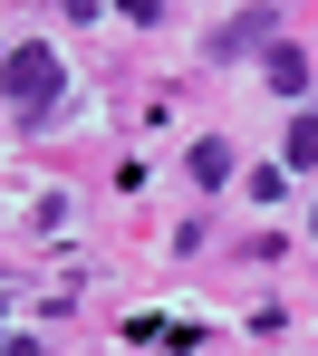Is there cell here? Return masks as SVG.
I'll use <instances>...</instances> for the list:
<instances>
[{
	"label": "cell",
	"mask_w": 318,
	"mask_h": 356,
	"mask_svg": "<svg viewBox=\"0 0 318 356\" xmlns=\"http://www.w3.org/2000/svg\"><path fill=\"white\" fill-rule=\"evenodd\" d=\"M0 97H10V125H49V106H58V58L49 49H10V67H0Z\"/></svg>",
	"instance_id": "1"
},
{
	"label": "cell",
	"mask_w": 318,
	"mask_h": 356,
	"mask_svg": "<svg viewBox=\"0 0 318 356\" xmlns=\"http://www.w3.org/2000/svg\"><path fill=\"white\" fill-rule=\"evenodd\" d=\"M251 39H270V10H251V19H232V29H222V58H241Z\"/></svg>",
	"instance_id": "2"
},
{
	"label": "cell",
	"mask_w": 318,
	"mask_h": 356,
	"mask_svg": "<svg viewBox=\"0 0 318 356\" xmlns=\"http://www.w3.org/2000/svg\"><path fill=\"white\" fill-rule=\"evenodd\" d=\"M0 356H39V347H29V337H0Z\"/></svg>",
	"instance_id": "6"
},
{
	"label": "cell",
	"mask_w": 318,
	"mask_h": 356,
	"mask_svg": "<svg viewBox=\"0 0 318 356\" xmlns=\"http://www.w3.org/2000/svg\"><path fill=\"white\" fill-rule=\"evenodd\" d=\"M222 174H232V145L202 135V145H193V183H222Z\"/></svg>",
	"instance_id": "3"
},
{
	"label": "cell",
	"mask_w": 318,
	"mask_h": 356,
	"mask_svg": "<svg viewBox=\"0 0 318 356\" xmlns=\"http://www.w3.org/2000/svg\"><path fill=\"white\" fill-rule=\"evenodd\" d=\"M289 164H318V116H289Z\"/></svg>",
	"instance_id": "5"
},
{
	"label": "cell",
	"mask_w": 318,
	"mask_h": 356,
	"mask_svg": "<svg viewBox=\"0 0 318 356\" xmlns=\"http://www.w3.org/2000/svg\"><path fill=\"white\" fill-rule=\"evenodd\" d=\"M270 87H280V97H289V87H309V58H299V49H270Z\"/></svg>",
	"instance_id": "4"
}]
</instances>
